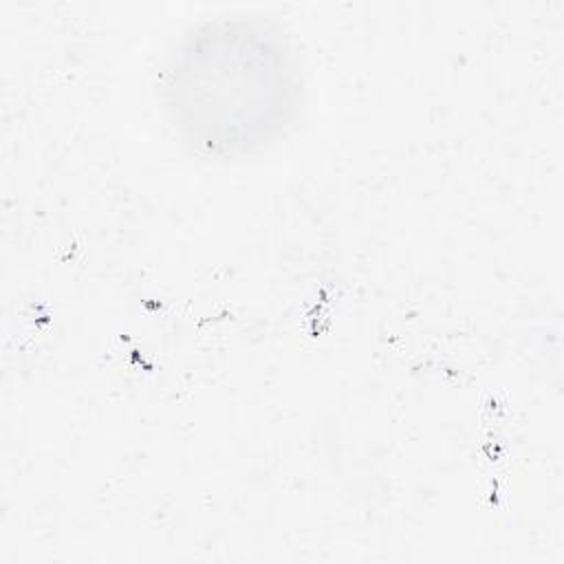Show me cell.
Instances as JSON below:
<instances>
[{"label":"cell","instance_id":"1","mask_svg":"<svg viewBox=\"0 0 564 564\" xmlns=\"http://www.w3.org/2000/svg\"><path fill=\"white\" fill-rule=\"evenodd\" d=\"M302 73L280 33L220 20L174 55L165 108L183 143L205 159H240L275 143L302 104Z\"/></svg>","mask_w":564,"mask_h":564}]
</instances>
